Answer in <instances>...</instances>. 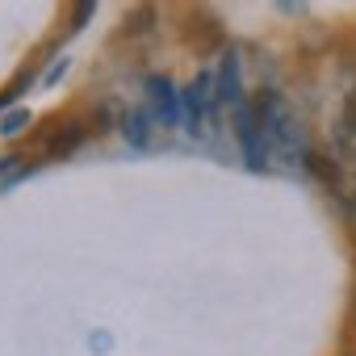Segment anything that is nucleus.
<instances>
[{"mask_svg": "<svg viewBox=\"0 0 356 356\" xmlns=\"http://www.w3.org/2000/svg\"><path fill=\"white\" fill-rule=\"evenodd\" d=\"M151 22H155V9H147V5H143V9H134V13L126 17V34H147V30H151Z\"/></svg>", "mask_w": 356, "mask_h": 356, "instance_id": "obj_4", "label": "nucleus"}, {"mask_svg": "<svg viewBox=\"0 0 356 356\" xmlns=\"http://www.w3.org/2000/svg\"><path fill=\"white\" fill-rule=\"evenodd\" d=\"M130 138H134V143H143V138H147V130H143V118H130Z\"/></svg>", "mask_w": 356, "mask_h": 356, "instance_id": "obj_6", "label": "nucleus"}, {"mask_svg": "<svg viewBox=\"0 0 356 356\" xmlns=\"http://www.w3.org/2000/svg\"><path fill=\"white\" fill-rule=\"evenodd\" d=\"M306 168L314 172V181L327 185L331 193H343V168L335 155H323V151H306Z\"/></svg>", "mask_w": 356, "mask_h": 356, "instance_id": "obj_1", "label": "nucleus"}, {"mask_svg": "<svg viewBox=\"0 0 356 356\" xmlns=\"http://www.w3.org/2000/svg\"><path fill=\"white\" fill-rule=\"evenodd\" d=\"M210 88V76H202L189 92H185V109H189V130H202V92Z\"/></svg>", "mask_w": 356, "mask_h": 356, "instance_id": "obj_3", "label": "nucleus"}, {"mask_svg": "<svg viewBox=\"0 0 356 356\" xmlns=\"http://www.w3.org/2000/svg\"><path fill=\"white\" fill-rule=\"evenodd\" d=\"M88 13H92V5H80V9H76V17H72V26H80V22H84Z\"/></svg>", "mask_w": 356, "mask_h": 356, "instance_id": "obj_7", "label": "nucleus"}, {"mask_svg": "<svg viewBox=\"0 0 356 356\" xmlns=\"http://www.w3.org/2000/svg\"><path fill=\"white\" fill-rule=\"evenodd\" d=\"M352 172H356V159H352Z\"/></svg>", "mask_w": 356, "mask_h": 356, "instance_id": "obj_8", "label": "nucleus"}, {"mask_svg": "<svg viewBox=\"0 0 356 356\" xmlns=\"http://www.w3.org/2000/svg\"><path fill=\"white\" fill-rule=\"evenodd\" d=\"M22 126H30V113H9L5 118V134H17Z\"/></svg>", "mask_w": 356, "mask_h": 356, "instance_id": "obj_5", "label": "nucleus"}, {"mask_svg": "<svg viewBox=\"0 0 356 356\" xmlns=\"http://www.w3.org/2000/svg\"><path fill=\"white\" fill-rule=\"evenodd\" d=\"M151 101H155V109L163 113V122L172 126L176 122V97H172V84H168V76H151Z\"/></svg>", "mask_w": 356, "mask_h": 356, "instance_id": "obj_2", "label": "nucleus"}]
</instances>
